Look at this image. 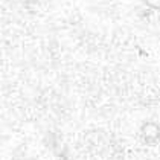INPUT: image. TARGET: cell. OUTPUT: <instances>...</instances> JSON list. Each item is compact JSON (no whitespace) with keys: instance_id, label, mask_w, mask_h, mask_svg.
Instances as JSON below:
<instances>
[{"instance_id":"6da1fadb","label":"cell","mask_w":160,"mask_h":160,"mask_svg":"<svg viewBox=\"0 0 160 160\" xmlns=\"http://www.w3.org/2000/svg\"><path fill=\"white\" fill-rule=\"evenodd\" d=\"M137 134H139V140L142 142V145L149 148L157 147L160 143V123L152 119H147L140 123Z\"/></svg>"},{"instance_id":"7a4b0ae2","label":"cell","mask_w":160,"mask_h":160,"mask_svg":"<svg viewBox=\"0 0 160 160\" xmlns=\"http://www.w3.org/2000/svg\"><path fill=\"white\" fill-rule=\"evenodd\" d=\"M140 3L151 9V11H156V12H160V0H140Z\"/></svg>"},{"instance_id":"3957f363","label":"cell","mask_w":160,"mask_h":160,"mask_svg":"<svg viewBox=\"0 0 160 160\" xmlns=\"http://www.w3.org/2000/svg\"><path fill=\"white\" fill-rule=\"evenodd\" d=\"M29 2H37V0H29Z\"/></svg>"}]
</instances>
